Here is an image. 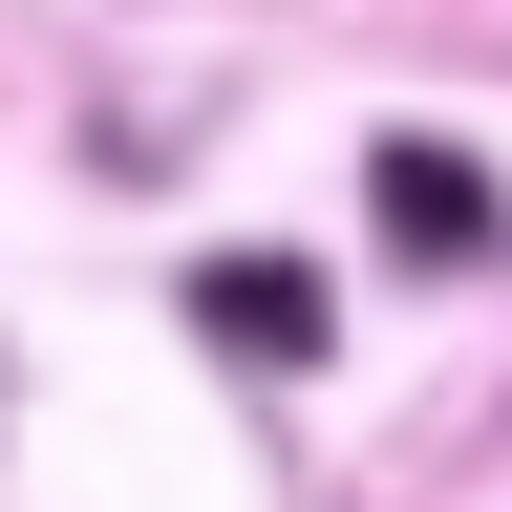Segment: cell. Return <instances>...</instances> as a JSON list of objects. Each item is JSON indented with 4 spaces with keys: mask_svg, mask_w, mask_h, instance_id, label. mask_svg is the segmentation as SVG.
<instances>
[{
    "mask_svg": "<svg viewBox=\"0 0 512 512\" xmlns=\"http://www.w3.org/2000/svg\"><path fill=\"white\" fill-rule=\"evenodd\" d=\"M214 320H235L256 363H299V342H320V299H299V278H214Z\"/></svg>",
    "mask_w": 512,
    "mask_h": 512,
    "instance_id": "obj_1",
    "label": "cell"
}]
</instances>
